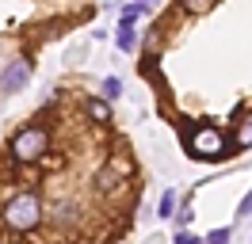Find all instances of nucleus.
Wrapping results in <instances>:
<instances>
[{"label":"nucleus","mask_w":252,"mask_h":244,"mask_svg":"<svg viewBox=\"0 0 252 244\" xmlns=\"http://www.w3.org/2000/svg\"><path fill=\"white\" fill-rule=\"evenodd\" d=\"M237 145H252V115L241 119V126H237Z\"/></svg>","instance_id":"obj_8"},{"label":"nucleus","mask_w":252,"mask_h":244,"mask_svg":"<svg viewBox=\"0 0 252 244\" xmlns=\"http://www.w3.org/2000/svg\"><path fill=\"white\" fill-rule=\"evenodd\" d=\"M115 42H119V50H134L138 46V30H134V23H119V34H115Z\"/></svg>","instance_id":"obj_5"},{"label":"nucleus","mask_w":252,"mask_h":244,"mask_svg":"<svg viewBox=\"0 0 252 244\" xmlns=\"http://www.w3.org/2000/svg\"><path fill=\"white\" fill-rule=\"evenodd\" d=\"M38 221H42V198L31 195V191L16 195L8 206H4V225L16 229V233H27V229H34Z\"/></svg>","instance_id":"obj_1"},{"label":"nucleus","mask_w":252,"mask_h":244,"mask_svg":"<svg viewBox=\"0 0 252 244\" xmlns=\"http://www.w3.org/2000/svg\"><path fill=\"white\" fill-rule=\"evenodd\" d=\"M46 149H50L46 126H23V130L12 137V160H19V164H34V160H42Z\"/></svg>","instance_id":"obj_2"},{"label":"nucleus","mask_w":252,"mask_h":244,"mask_svg":"<svg viewBox=\"0 0 252 244\" xmlns=\"http://www.w3.org/2000/svg\"><path fill=\"white\" fill-rule=\"evenodd\" d=\"M176 244H203V241H199L195 233H188V229H180V233H176Z\"/></svg>","instance_id":"obj_13"},{"label":"nucleus","mask_w":252,"mask_h":244,"mask_svg":"<svg viewBox=\"0 0 252 244\" xmlns=\"http://www.w3.org/2000/svg\"><path fill=\"white\" fill-rule=\"evenodd\" d=\"M249 214H252V195L245 198V202H241V217H249Z\"/></svg>","instance_id":"obj_14"},{"label":"nucleus","mask_w":252,"mask_h":244,"mask_svg":"<svg viewBox=\"0 0 252 244\" xmlns=\"http://www.w3.org/2000/svg\"><path fill=\"white\" fill-rule=\"evenodd\" d=\"M142 4H153V0H142Z\"/></svg>","instance_id":"obj_15"},{"label":"nucleus","mask_w":252,"mask_h":244,"mask_svg":"<svg viewBox=\"0 0 252 244\" xmlns=\"http://www.w3.org/2000/svg\"><path fill=\"white\" fill-rule=\"evenodd\" d=\"M172 206H176V195L168 191V195L160 198V217H168V214H172Z\"/></svg>","instance_id":"obj_12"},{"label":"nucleus","mask_w":252,"mask_h":244,"mask_svg":"<svg viewBox=\"0 0 252 244\" xmlns=\"http://www.w3.org/2000/svg\"><path fill=\"white\" fill-rule=\"evenodd\" d=\"M88 115H92L95 122H111V107L103 103V99H88Z\"/></svg>","instance_id":"obj_6"},{"label":"nucleus","mask_w":252,"mask_h":244,"mask_svg":"<svg viewBox=\"0 0 252 244\" xmlns=\"http://www.w3.org/2000/svg\"><path fill=\"white\" fill-rule=\"evenodd\" d=\"M180 4H184L191 15H206L210 8H214V0H180Z\"/></svg>","instance_id":"obj_7"},{"label":"nucleus","mask_w":252,"mask_h":244,"mask_svg":"<svg viewBox=\"0 0 252 244\" xmlns=\"http://www.w3.org/2000/svg\"><path fill=\"white\" fill-rule=\"evenodd\" d=\"M27 76H31V61L19 58V61H12V65L0 73V88L4 92H19L23 84H27Z\"/></svg>","instance_id":"obj_4"},{"label":"nucleus","mask_w":252,"mask_h":244,"mask_svg":"<svg viewBox=\"0 0 252 244\" xmlns=\"http://www.w3.org/2000/svg\"><path fill=\"white\" fill-rule=\"evenodd\" d=\"M229 237H233L229 229H214V233H210V237H206L203 244H229Z\"/></svg>","instance_id":"obj_11"},{"label":"nucleus","mask_w":252,"mask_h":244,"mask_svg":"<svg viewBox=\"0 0 252 244\" xmlns=\"http://www.w3.org/2000/svg\"><path fill=\"white\" fill-rule=\"evenodd\" d=\"M191 152L206 156V160H221V156H229V141H225L221 130L203 126V130H195V137H191Z\"/></svg>","instance_id":"obj_3"},{"label":"nucleus","mask_w":252,"mask_h":244,"mask_svg":"<svg viewBox=\"0 0 252 244\" xmlns=\"http://www.w3.org/2000/svg\"><path fill=\"white\" fill-rule=\"evenodd\" d=\"M142 8H145V4H126V8H123V19H119V23H134V19L142 15Z\"/></svg>","instance_id":"obj_9"},{"label":"nucleus","mask_w":252,"mask_h":244,"mask_svg":"<svg viewBox=\"0 0 252 244\" xmlns=\"http://www.w3.org/2000/svg\"><path fill=\"white\" fill-rule=\"evenodd\" d=\"M103 95H107V99H115V95H123V84H119L115 76H107V80H103Z\"/></svg>","instance_id":"obj_10"}]
</instances>
